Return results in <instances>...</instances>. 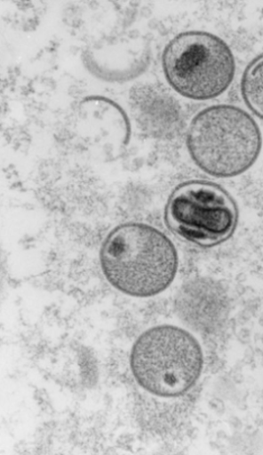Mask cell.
I'll return each mask as SVG.
<instances>
[{"label": "cell", "mask_w": 263, "mask_h": 455, "mask_svg": "<svg viewBox=\"0 0 263 455\" xmlns=\"http://www.w3.org/2000/svg\"><path fill=\"white\" fill-rule=\"evenodd\" d=\"M105 277L120 292L156 296L176 278L179 257L168 236L143 223H125L107 235L100 251Z\"/></svg>", "instance_id": "6da1fadb"}, {"label": "cell", "mask_w": 263, "mask_h": 455, "mask_svg": "<svg viewBox=\"0 0 263 455\" xmlns=\"http://www.w3.org/2000/svg\"><path fill=\"white\" fill-rule=\"evenodd\" d=\"M187 147L195 165L216 178L243 174L259 156L262 139L255 120L243 108L217 105L190 123Z\"/></svg>", "instance_id": "7a4b0ae2"}, {"label": "cell", "mask_w": 263, "mask_h": 455, "mask_svg": "<svg viewBox=\"0 0 263 455\" xmlns=\"http://www.w3.org/2000/svg\"><path fill=\"white\" fill-rule=\"evenodd\" d=\"M203 352L192 333L175 325H158L143 332L131 354L138 384L163 398L184 395L202 376Z\"/></svg>", "instance_id": "3957f363"}, {"label": "cell", "mask_w": 263, "mask_h": 455, "mask_svg": "<svg viewBox=\"0 0 263 455\" xmlns=\"http://www.w3.org/2000/svg\"><path fill=\"white\" fill-rule=\"evenodd\" d=\"M162 67L170 86L195 101L222 95L235 74L229 45L203 31L180 33L171 40L163 52Z\"/></svg>", "instance_id": "277c9868"}, {"label": "cell", "mask_w": 263, "mask_h": 455, "mask_svg": "<svg viewBox=\"0 0 263 455\" xmlns=\"http://www.w3.org/2000/svg\"><path fill=\"white\" fill-rule=\"evenodd\" d=\"M239 222V209L221 186L188 180L169 196L165 223L180 239L211 248L231 238Z\"/></svg>", "instance_id": "5b68a950"}, {"label": "cell", "mask_w": 263, "mask_h": 455, "mask_svg": "<svg viewBox=\"0 0 263 455\" xmlns=\"http://www.w3.org/2000/svg\"><path fill=\"white\" fill-rule=\"evenodd\" d=\"M241 93L250 110L263 120V53L244 69Z\"/></svg>", "instance_id": "8992f818"}]
</instances>
